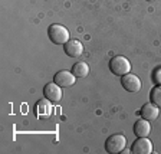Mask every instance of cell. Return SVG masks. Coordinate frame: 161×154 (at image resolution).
<instances>
[{
    "label": "cell",
    "mask_w": 161,
    "mask_h": 154,
    "mask_svg": "<svg viewBox=\"0 0 161 154\" xmlns=\"http://www.w3.org/2000/svg\"><path fill=\"white\" fill-rule=\"evenodd\" d=\"M47 35L55 45H65L70 39L69 30L62 25H50L47 29Z\"/></svg>",
    "instance_id": "6da1fadb"
},
{
    "label": "cell",
    "mask_w": 161,
    "mask_h": 154,
    "mask_svg": "<svg viewBox=\"0 0 161 154\" xmlns=\"http://www.w3.org/2000/svg\"><path fill=\"white\" fill-rule=\"evenodd\" d=\"M109 69L117 77H124L131 72V64L125 56H114L109 60Z\"/></svg>",
    "instance_id": "7a4b0ae2"
},
{
    "label": "cell",
    "mask_w": 161,
    "mask_h": 154,
    "mask_svg": "<svg viewBox=\"0 0 161 154\" xmlns=\"http://www.w3.org/2000/svg\"><path fill=\"white\" fill-rule=\"evenodd\" d=\"M125 145H127V138L122 134H114L108 137L107 141H105V150L109 154H117L124 151Z\"/></svg>",
    "instance_id": "3957f363"
},
{
    "label": "cell",
    "mask_w": 161,
    "mask_h": 154,
    "mask_svg": "<svg viewBox=\"0 0 161 154\" xmlns=\"http://www.w3.org/2000/svg\"><path fill=\"white\" fill-rule=\"evenodd\" d=\"M53 102H50L47 98H43V100H39L37 104L35 105V114L37 115V118L40 120H47V118L52 117L53 114Z\"/></svg>",
    "instance_id": "277c9868"
},
{
    "label": "cell",
    "mask_w": 161,
    "mask_h": 154,
    "mask_svg": "<svg viewBox=\"0 0 161 154\" xmlns=\"http://www.w3.org/2000/svg\"><path fill=\"white\" fill-rule=\"evenodd\" d=\"M131 153L134 154H151L153 153V143L148 137H138L131 147Z\"/></svg>",
    "instance_id": "5b68a950"
},
{
    "label": "cell",
    "mask_w": 161,
    "mask_h": 154,
    "mask_svg": "<svg viewBox=\"0 0 161 154\" xmlns=\"http://www.w3.org/2000/svg\"><path fill=\"white\" fill-rule=\"evenodd\" d=\"M121 84L128 92H140L141 89V81L134 74H127L124 77H121Z\"/></svg>",
    "instance_id": "8992f818"
},
{
    "label": "cell",
    "mask_w": 161,
    "mask_h": 154,
    "mask_svg": "<svg viewBox=\"0 0 161 154\" xmlns=\"http://www.w3.org/2000/svg\"><path fill=\"white\" fill-rule=\"evenodd\" d=\"M43 94H45V98H47L50 102L58 104V102L62 100V88H60L56 82H50V84L45 85Z\"/></svg>",
    "instance_id": "52a82bcc"
},
{
    "label": "cell",
    "mask_w": 161,
    "mask_h": 154,
    "mask_svg": "<svg viewBox=\"0 0 161 154\" xmlns=\"http://www.w3.org/2000/svg\"><path fill=\"white\" fill-rule=\"evenodd\" d=\"M75 77L72 72L69 71H59L58 74H55V78H53V82H56L60 88H66V87H72L75 84Z\"/></svg>",
    "instance_id": "ba28073f"
},
{
    "label": "cell",
    "mask_w": 161,
    "mask_h": 154,
    "mask_svg": "<svg viewBox=\"0 0 161 154\" xmlns=\"http://www.w3.org/2000/svg\"><path fill=\"white\" fill-rule=\"evenodd\" d=\"M65 54L70 58H79L84 52V45L78 39H69L65 43Z\"/></svg>",
    "instance_id": "9c48e42d"
},
{
    "label": "cell",
    "mask_w": 161,
    "mask_h": 154,
    "mask_svg": "<svg viewBox=\"0 0 161 154\" xmlns=\"http://www.w3.org/2000/svg\"><path fill=\"white\" fill-rule=\"evenodd\" d=\"M140 114H141V118H144V120L155 121L158 118V115H160V108L157 105H154L153 102H150V104L142 105Z\"/></svg>",
    "instance_id": "30bf717a"
},
{
    "label": "cell",
    "mask_w": 161,
    "mask_h": 154,
    "mask_svg": "<svg viewBox=\"0 0 161 154\" xmlns=\"http://www.w3.org/2000/svg\"><path fill=\"white\" fill-rule=\"evenodd\" d=\"M151 133V124L148 120H144V118H141L135 123L134 125V134L137 137H148Z\"/></svg>",
    "instance_id": "8fae6325"
},
{
    "label": "cell",
    "mask_w": 161,
    "mask_h": 154,
    "mask_svg": "<svg viewBox=\"0 0 161 154\" xmlns=\"http://www.w3.org/2000/svg\"><path fill=\"white\" fill-rule=\"evenodd\" d=\"M70 72H72L76 78H86L88 74H89V66H88L86 62L79 60V62L74 64V66H72V71H70Z\"/></svg>",
    "instance_id": "7c38bea8"
},
{
    "label": "cell",
    "mask_w": 161,
    "mask_h": 154,
    "mask_svg": "<svg viewBox=\"0 0 161 154\" xmlns=\"http://www.w3.org/2000/svg\"><path fill=\"white\" fill-rule=\"evenodd\" d=\"M150 100L154 105H157L158 108H161V85H157V87H154L151 89Z\"/></svg>",
    "instance_id": "4fadbf2b"
},
{
    "label": "cell",
    "mask_w": 161,
    "mask_h": 154,
    "mask_svg": "<svg viewBox=\"0 0 161 154\" xmlns=\"http://www.w3.org/2000/svg\"><path fill=\"white\" fill-rule=\"evenodd\" d=\"M153 79L157 85H161V68H157V69L153 72Z\"/></svg>",
    "instance_id": "5bb4252c"
},
{
    "label": "cell",
    "mask_w": 161,
    "mask_h": 154,
    "mask_svg": "<svg viewBox=\"0 0 161 154\" xmlns=\"http://www.w3.org/2000/svg\"><path fill=\"white\" fill-rule=\"evenodd\" d=\"M147 2H153V0H147Z\"/></svg>",
    "instance_id": "9a60e30c"
}]
</instances>
